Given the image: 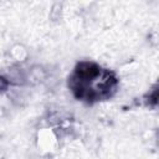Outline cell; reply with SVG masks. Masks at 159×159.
I'll use <instances>...</instances> for the list:
<instances>
[{"label": "cell", "mask_w": 159, "mask_h": 159, "mask_svg": "<svg viewBox=\"0 0 159 159\" xmlns=\"http://www.w3.org/2000/svg\"><path fill=\"white\" fill-rule=\"evenodd\" d=\"M68 87L77 99L94 103L111 98L118 80L112 71L93 62H80L68 77Z\"/></svg>", "instance_id": "1"}]
</instances>
